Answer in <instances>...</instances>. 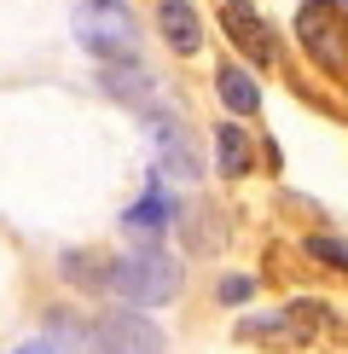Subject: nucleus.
Wrapping results in <instances>:
<instances>
[{
    "instance_id": "nucleus-15",
    "label": "nucleus",
    "mask_w": 348,
    "mask_h": 354,
    "mask_svg": "<svg viewBox=\"0 0 348 354\" xmlns=\"http://www.w3.org/2000/svg\"><path fill=\"white\" fill-rule=\"evenodd\" d=\"M215 297H221L226 308H238V302L255 297V279H250V273H232V279H221V290H215Z\"/></svg>"
},
{
    "instance_id": "nucleus-6",
    "label": "nucleus",
    "mask_w": 348,
    "mask_h": 354,
    "mask_svg": "<svg viewBox=\"0 0 348 354\" xmlns=\"http://www.w3.org/2000/svg\"><path fill=\"white\" fill-rule=\"evenodd\" d=\"M151 145H157V163L174 180H197V145H192V134H186V122L174 111H151Z\"/></svg>"
},
{
    "instance_id": "nucleus-9",
    "label": "nucleus",
    "mask_w": 348,
    "mask_h": 354,
    "mask_svg": "<svg viewBox=\"0 0 348 354\" xmlns=\"http://www.w3.org/2000/svg\"><path fill=\"white\" fill-rule=\"evenodd\" d=\"M122 227L134 232L139 244H157V239H163V227H168V198H163V186H145V198L122 215Z\"/></svg>"
},
{
    "instance_id": "nucleus-4",
    "label": "nucleus",
    "mask_w": 348,
    "mask_h": 354,
    "mask_svg": "<svg viewBox=\"0 0 348 354\" xmlns=\"http://www.w3.org/2000/svg\"><path fill=\"white\" fill-rule=\"evenodd\" d=\"M319 308L313 302H296V308H284V314H250V319H238V343H261V348H302L308 343V331L319 326Z\"/></svg>"
},
{
    "instance_id": "nucleus-12",
    "label": "nucleus",
    "mask_w": 348,
    "mask_h": 354,
    "mask_svg": "<svg viewBox=\"0 0 348 354\" xmlns=\"http://www.w3.org/2000/svg\"><path fill=\"white\" fill-rule=\"evenodd\" d=\"M215 157H221V174H226V180H244V174H250V134H244L238 122L215 128Z\"/></svg>"
},
{
    "instance_id": "nucleus-5",
    "label": "nucleus",
    "mask_w": 348,
    "mask_h": 354,
    "mask_svg": "<svg viewBox=\"0 0 348 354\" xmlns=\"http://www.w3.org/2000/svg\"><path fill=\"white\" fill-rule=\"evenodd\" d=\"M296 29H302V41H308V53H313V64H325V70H337L342 58H348V47H342V18H337V6H325V0H308L302 6V18H296Z\"/></svg>"
},
{
    "instance_id": "nucleus-1",
    "label": "nucleus",
    "mask_w": 348,
    "mask_h": 354,
    "mask_svg": "<svg viewBox=\"0 0 348 354\" xmlns=\"http://www.w3.org/2000/svg\"><path fill=\"white\" fill-rule=\"evenodd\" d=\"M110 290L122 302H139V308H163L180 297V261L168 256L163 244H139L128 256H116L110 268Z\"/></svg>"
},
{
    "instance_id": "nucleus-10",
    "label": "nucleus",
    "mask_w": 348,
    "mask_h": 354,
    "mask_svg": "<svg viewBox=\"0 0 348 354\" xmlns=\"http://www.w3.org/2000/svg\"><path fill=\"white\" fill-rule=\"evenodd\" d=\"M58 268H64V279L81 285V290H110V268H116V261H105L99 250H70Z\"/></svg>"
},
{
    "instance_id": "nucleus-14",
    "label": "nucleus",
    "mask_w": 348,
    "mask_h": 354,
    "mask_svg": "<svg viewBox=\"0 0 348 354\" xmlns=\"http://www.w3.org/2000/svg\"><path fill=\"white\" fill-rule=\"evenodd\" d=\"M308 256H313V261H325V268H342V273H348V239L313 232V239H308Z\"/></svg>"
},
{
    "instance_id": "nucleus-11",
    "label": "nucleus",
    "mask_w": 348,
    "mask_h": 354,
    "mask_svg": "<svg viewBox=\"0 0 348 354\" xmlns=\"http://www.w3.org/2000/svg\"><path fill=\"white\" fill-rule=\"evenodd\" d=\"M215 87H221V99H226V111H238V116H250L261 105V87L255 76L244 64H221V76H215Z\"/></svg>"
},
{
    "instance_id": "nucleus-7",
    "label": "nucleus",
    "mask_w": 348,
    "mask_h": 354,
    "mask_svg": "<svg viewBox=\"0 0 348 354\" xmlns=\"http://www.w3.org/2000/svg\"><path fill=\"white\" fill-rule=\"evenodd\" d=\"M157 29H163V41L180 58H192L203 47V18H197L192 0H163V6H157Z\"/></svg>"
},
{
    "instance_id": "nucleus-3",
    "label": "nucleus",
    "mask_w": 348,
    "mask_h": 354,
    "mask_svg": "<svg viewBox=\"0 0 348 354\" xmlns=\"http://www.w3.org/2000/svg\"><path fill=\"white\" fill-rule=\"evenodd\" d=\"M163 331L139 308H110L93 319V354H163Z\"/></svg>"
},
{
    "instance_id": "nucleus-13",
    "label": "nucleus",
    "mask_w": 348,
    "mask_h": 354,
    "mask_svg": "<svg viewBox=\"0 0 348 354\" xmlns=\"http://www.w3.org/2000/svg\"><path fill=\"white\" fill-rule=\"evenodd\" d=\"M226 35H238V47H250V58H267V29H261L255 18H244L238 6H226Z\"/></svg>"
},
{
    "instance_id": "nucleus-16",
    "label": "nucleus",
    "mask_w": 348,
    "mask_h": 354,
    "mask_svg": "<svg viewBox=\"0 0 348 354\" xmlns=\"http://www.w3.org/2000/svg\"><path fill=\"white\" fill-rule=\"evenodd\" d=\"M12 354H52V348H47V343H18Z\"/></svg>"
},
{
    "instance_id": "nucleus-8",
    "label": "nucleus",
    "mask_w": 348,
    "mask_h": 354,
    "mask_svg": "<svg viewBox=\"0 0 348 354\" xmlns=\"http://www.w3.org/2000/svg\"><path fill=\"white\" fill-rule=\"evenodd\" d=\"M99 87H105V99H116V105L128 111H151V76H145L139 64H99Z\"/></svg>"
},
{
    "instance_id": "nucleus-2",
    "label": "nucleus",
    "mask_w": 348,
    "mask_h": 354,
    "mask_svg": "<svg viewBox=\"0 0 348 354\" xmlns=\"http://www.w3.org/2000/svg\"><path fill=\"white\" fill-rule=\"evenodd\" d=\"M76 41L99 64H134L139 58V18L122 0H81L76 6Z\"/></svg>"
}]
</instances>
